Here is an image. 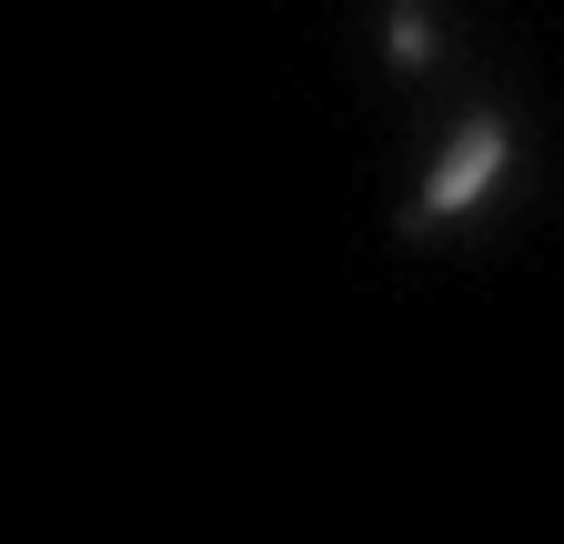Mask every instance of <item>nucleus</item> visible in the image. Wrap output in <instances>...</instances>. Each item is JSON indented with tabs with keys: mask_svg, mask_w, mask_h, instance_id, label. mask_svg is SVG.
Wrapping results in <instances>:
<instances>
[{
	"mask_svg": "<svg viewBox=\"0 0 564 544\" xmlns=\"http://www.w3.org/2000/svg\"><path fill=\"white\" fill-rule=\"evenodd\" d=\"M505 172H514V121H505V111H474L454 142H444V162L423 172V192L403 202V232H444V222H464Z\"/></svg>",
	"mask_w": 564,
	"mask_h": 544,
	"instance_id": "nucleus-1",
	"label": "nucleus"
},
{
	"mask_svg": "<svg viewBox=\"0 0 564 544\" xmlns=\"http://www.w3.org/2000/svg\"><path fill=\"white\" fill-rule=\"evenodd\" d=\"M383 61H393L403 81H423V72L444 61V31H434V11H423V0H393V11H383Z\"/></svg>",
	"mask_w": 564,
	"mask_h": 544,
	"instance_id": "nucleus-2",
	"label": "nucleus"
}]
</instances>
